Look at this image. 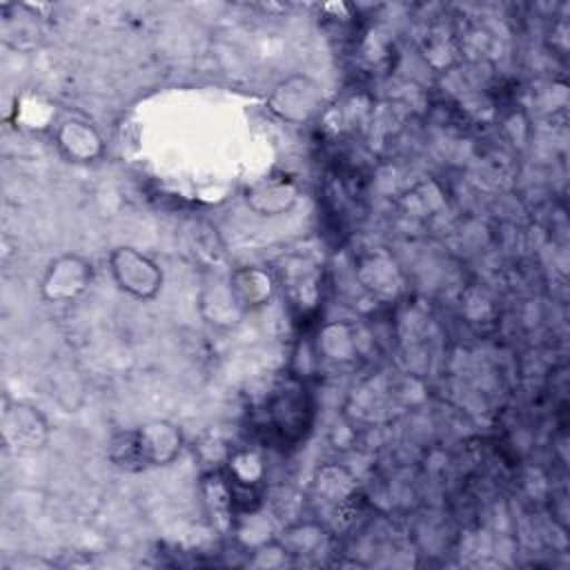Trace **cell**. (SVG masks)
Here are the masks:
<instances>
[{"instance_id": "6da1fadb", "label": "cell", "mask_w": 570, "mask_h": 570, "mask_svg": "<svg viewBox=\"0 0 570 570\" xmlns=\"http://www.w3.org/2000/svg\"><path fill=\"white\" fill-rule=\"evenodd\" d=\"M183 448V434L174 423L151 421L120 432L111 443V459L125 470H140L171 463Z\"/></svg>"}, {"instance_id": "7a4b0ae2", "label": "cell", "mask_w": 570, "mask_h": 570, "mask_svg": "<svg viewBox=\"0 0 570 570\" xmlns=\"http://www.w3.org/2000/svg\"><path fill=\"white\" fill-rule=\"evenodd\" d=\"M109 269L111 276L125 294L149 301L154 298L163 287V269L154 258L142 254L134 247H118L109 254Z\"/></svg>"}, {"instance_id": "3957f363", "label": "cell", "mask_w": 570, "mask_h": 570, "mask_svg": "<svg viewBox=\"0 0 570 570\" xmlns=\"http://www.w3.org/2000/svg\"><path fill=\"white\" fill-rule=\"evenodd\" d=\"M323 105L321 87L307 76H289L269 96V109L285 122H305Z\"/></svg>"}, {"instance_id": "277c9868", "label": "cell", "mask_w": 570, "mask_h": 570, "mask_svg": "<svg viewBox=\"0 0 570 570\" xmlns=\"http://www.w3.org/2000/svg\"><path fill=\"white\" fill-rule=\"evenodd\" d=\"M2 439L4 445L16 454L36 452L47 441V421L38 407L13 401L2 412Z\"/></svg>"}, {"instance_id": "5b68a950", "label": "cell", "mask_w": 570, "mask_h": 570, "mask_svg": "<svg viewBox=\"0 0 570 570\" xmlns=\"http://www.w3.org/2000/svg\"><path fill=\"white\" fill-rule=\"evenodd\" d=\"M91 276H94L91 263H87L82 256L65 254L47 267L40 283V292L45 301L69 303L89 287Z\"/></svg>"}, {"instance_id": "8992f818", "label": "cell", "mask_w": 570, "mask_h": 570, "mask_svg": "<svg viewBox=\"0 0 570 570\" xmlns=\"http://www.w3.org/2000/svg\"><path fill=\"white\" fill-rule=\"evenodd\" d=\"M56 145L73 163H91L102 154L100 134L82 118H67L56 127Z\"/></svg>"}, {"instance_id": "52a82bcc", "label": "cell", "mask_w": 570, "mask_h": 570, "mask_svg": "<svg viewBox=\"0 0 570 570\" xmlns=\"http://www.w3.org/2000/svg\"><path fill=\"white\" fill-rule=\"evenodd\" d=\"M296 198H298L296 185L283 176L263 178L261 183L252 185L245 194L247 205L261 216H278L289 207H294Z\"/></svg>"}, {"instance_id": "ba28073f", "label": "cell", "mask_w": 570, "mask_h": 570, "mask_svg": "<svg viewBox=\"0 0 570 570\" xmlns=\"http://www.w3.org/2000/svg\"><path fill=\"white\" fill-rule=\"evenodd\" d=\"M238 301L243 303V307H261L272 298L274 292V283L272 276L258 267H245L232 274L229 278Z\"/></svg>"}]
</instances>
